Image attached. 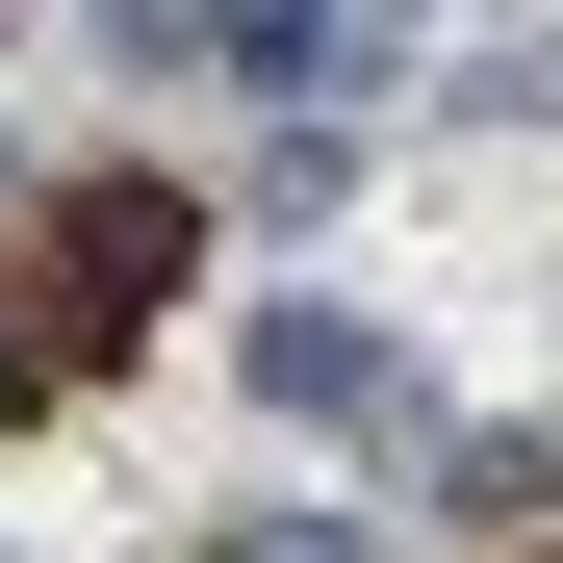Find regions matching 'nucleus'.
I'll use <instances>...</instances> for the list:
<instances>
[{"mask_svg":"<svg viewBox=\"0 0 563 563\" xmlns=\"http://www.w3.org/2000/svg\"><path fill=\"white\" fill-rule=\"evenodd\" d=\"M179 282H206V206H179V179H52V206H26V282H0V308H26V358L77 385V358H129Z\"/></svg>","mask_w":563,"mask_h":563,"instance_id":"obj_1","label":"nucleus"},{"mask_svg":"<svg viewBox=\"0 0 563 563\" xmlns=\"http://www.w3.org/2000/svg\"><path fill=\"white\" fill-rule=\"evenodd\" d=\"M256 410H282V435H385V410H410V358L358 333V308H256Z\"/></svg>","mask_w":563,"mask_h":563,"instance_id":"obj_2","label":"nucleus"},{"mask_svg":"<svg viewBox=\"0 0 563 563\" xmlns=\"http://www.w3.org/2000/svg\"><path fill=\"white\" fill-rule=\"evenodd\" d=\"M206 563H358V512H256V538H206Z\"/></svg>","mask_w":563,"mask_h":563,"instance_id":"obj_3","label":"nucleus"},{"mask_svg":"<svg viewBox=\"0 0 563 563\" xmlns=\"http://www.w3.org/2000/svg\"><path fill=\"white\" fill-rule=\"evenodd\" d=\"M26 410H52V358H26V308H0V435H26Z\"/></svg>","mask_w":563,"mask_h":563,"instance_id":"obj_4","label":"nucleus"}]
</instances>
